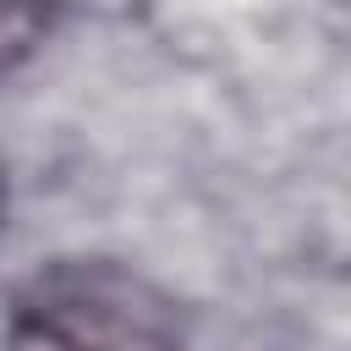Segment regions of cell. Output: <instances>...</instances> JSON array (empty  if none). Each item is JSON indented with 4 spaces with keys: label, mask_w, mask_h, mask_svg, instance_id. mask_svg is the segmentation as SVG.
I'll list each match as a JSON object with an SVG mask.
<instances>
[{
    "label": "cell",
    "mask_w": 351,
    "mask_h": 351,
    "mask_svg": "<svg viewBox=\"0 0 351 351\" xmlns=\"http://www.w3.org/2000/svg\"><path fill=\"white\" fill-rule=\"evenodd\" d=\"M55 0H0V66L33 55L49 33Z\"/></svg>",
    "instance_id": "7a4b0ae2"
},
{
    "label": "cell",
    "mask_w": 351,
    "mask_h": 351,
    "mask_svg": "<svg viewBox=\"0 0 351 351\" xmlns=\"http://www.w3.org/2000/svg\"><path fill=\"white\" fill-rule=\"evenodd\" d=\"M11 324L60 351H186L176 296L115 258H55L16 291Z\"/></svg>",
    "instance_id": "6da1fadb"
},
{
    "label": "cell",
    "mask_w": 351,
    "mask_h": 351,
    "mask_svg": "<svg viewBox=\"0 0 351 351\" xmlns=\"http://www.w3.org/2000/svg\"><path fill=\"white\" fill-rule=\"evenodd\" d=\"M5 351H60V346H49L44 335H33L27 324H11V340H5Z\"/></svg>",
    "instance_id": "3957f363"
},
{
    "label": "cell",
    "mask_w": 351,
    "mask_h": 351,
    "mask_svg": "<svg viewBox=\"0 0 351 351\" xmlns=\"http://www.w3.org/2000/svg\"><path fill=\"white\" fill-rule=\"evenodd\" d=\"M0 203H5V186H0Z\"/></svg>",
    "instance_id": "277c9868"
}]
</instances>
